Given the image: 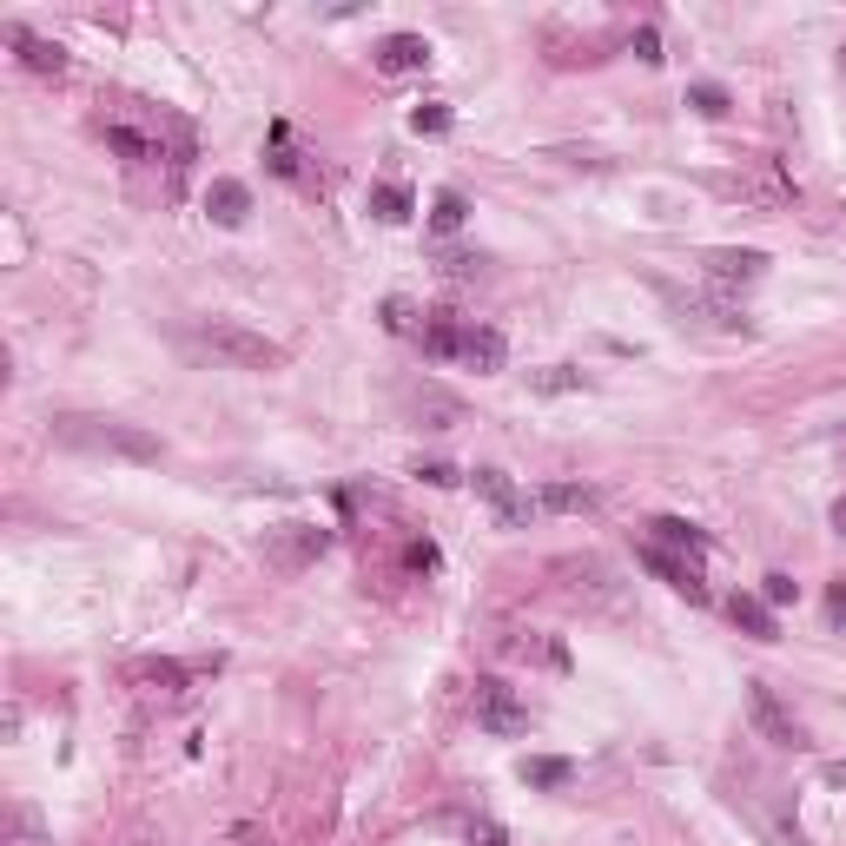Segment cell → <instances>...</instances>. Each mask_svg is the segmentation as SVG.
<instances>
[{
	"label": "cell",
	"mask_w": 846,
	"mask_h": 846,
	"mask_svg": "<svg viewBox=\"0 0 846 846\" xmlns=\"http://www.w3.org/2000/svg\"><path fill=\"white\" fill-rule=\"evenodd\" d=\"M516 774H523L529 788H569V781H576V768H569V761H556V754H536V761H523Z\"/></svg>",
	"instance_id": "obj_24"
},
{
	"label": "cell",
	"mask_w": 846,
	"mask_h": 846,
	"mask_svg": "<svg viewBox=\"0 0 846 846\" xmlns=\"http://www.w3.org/2000/svg\"><path fill=\"white\" fill-rule=\"evenodd\" d=\"M529 390L536 397H569V390H582V371L576 364H543V371H529Z\"/></svg>",
	"instance_id": "obj_21"
},
{
	"label": "cell",
	"mask_w": 846,
	"mask_h": 846,
	"mask_svg": "<svg viewBox=\"0 0 846 846\" xmlns=\"http://www.w3.org/2000/svg\"><path fill=\"white\" fill-rule=\"evenodd\" d=\"M417 476H424L430 490H457V483H463V470H450V463H417Z\"/></svg>",
	"instance_id": "obj_30"
},
{
	"label": "cell",
	"mask_w": 846,
	"mask_h": 846,
	"mask_svg": "<svg viewBox=\"0 0 846 846\" xmlns=\"http://www.w3.org/2000/svg\"><path fill=\"white\" fill-rule=\"evenodd\" d=\"M384 331H397V338H417L424 324H417V311H410L404 298H390V304H384Z\"/></svg>",
	"instance_id": "obj_29"
},
{
	"label": "cell",
	"mask_w": 846,
	"mask_h": 846,
	"mask_svg": "<svg viewBox=\"0 0 846 846\" xmlns=\"http://www.w3.org/2000/svg\"><path fill=\"white\" fill-rule=\"evenodd\" d=\"M503 357H510L503 331H490V324H470V331H463V357H457V364H470V371H503Z\"/></svg>",
	"instance_id": "obj_15"
},
{
	"label": "cell",
	"mask_w": 846,
	"mask_h": 846,
	"mask_svg": "<svg viewBox=\"0 0 846 846\" xmlns=\"http://www.w3.org/2000/svg\"><path fill=\"white\" fill-rule=\"evenodd\" d=\"M668 304L695 324H715V331H748V311L735 298H688V291H668Z\"/></svg>",
	"instance_id": "obj_10"
},
{
	"label": "cell",
	"mask_w": 846,
	"mask_h": 846,
	"mask_svg": "<svg viewBox=\"0 0 846 846\" xmlns=\"http://www.w3.org/2000/svg\"><path fill=\"white\" fill-rule=\"evenodd\" d=\"M417 417H424L430 430H457V424H463V404L443 397V390H417Z\"/></svg>",
	"instance_id": "obj_22"
},
{
	"label": "cell",
	"mask_w": 846,
	"mask_h": 846,
	"mask_svg": "<svg viewBox=\"0 0 846 846\" xmlns=\"http://www.w3.org/2000/svg\"><path fill=\"white\" fill-rule=\"evenodd\" d=\"M840 66H846V46H840Z\"/></svg>",
	"instance_id": "obj_38"
},
{
	"label": "cell",
	"mask_w": 846,
	"mask_h": 846,
	"mask_svg": "<svg viewBox=\"0 0 846 846\" xmlns=\"http://www.w3.org/2000/svg\"><path fill=\"white\" fill-rule=\"evenodd\" d=\"M761 602H768V609H788V602H801V582L774 569V576H761Z\"/></svg>",
	"instance_id": "obj_27"
},
{
	"label": "cell",
	"mask_w": 846,
	"mask_h": 846,
	"mask_svg": "<svg viewBox=\"0 0 846 846\" xmlns=\"http://www.w3.org/2000/svg\"><path fill=\"white\" fill-rule=\"evenodd\" d=\"M106 146H113L119 159H132V165H152V159H159V139H146V132H132V126H119V119L106 126Z\"/></svg>",
	"instance_id": "obj_18"
},
{
	"label": "cell",
	"mask_w": 846,
	"mask_h": 846,
	"mask_svg": "<svg viewBox=\"0 0 846 846\" xmlns=\"http://www.w3.org/2000/svg\"><path fill=\"white\" fill-rule=\"evenodd\" d=\"M635 53L655 66V60H662V33H655V26H635Z\"/></svg>",
	"instance_id": "obj_31"
},
{
	"label": "cell",
	"mask_w": 846,
	"mask_h": 846,
	"mask_svg": "<svg viewBox=\"0 0 846 846\" xmlns=\"http://www.w3.org/2000/svg\"><path fill=\"white\" fill-rule=\"evenodd\" d=\"M728 615H735V629H748L754 642H781V622H774V609H768L761 596H735Z\"/></svg>",
	"instance_id": "obj_16"
},
{
	"label": "cell",
	"mask_w": 846,
	"mask_h": 846,
	"mask_svg": "<svg viewBox=\"0 0 846 846\" xmlns=\"http://www.w3.org/2000/svg\"><path fill=\"white\" fill-rule=\"evenodd\" d=\"M205 212H212V225L238 232V225L251 218V185H245V179H212V185H205Z\"/></svg>",
	"instance_id": "obj_9"
},
{
	"label": "cell",
	"mask_w": 846,
	"mask_h": 846,
	"mask_svg": "<svg viewBox=\"0 0 846 846\" xmlns=\"http://www.w3.org/2000/svg\"><path fill=\"white\" fill-rule=\"evenodd\" d=\"M569 596H576V602H596V609H615V602H622V582H615L609 563L582 556V563H569Z\"/></svg>",
	"instance_id": "obj_8"
},
{
	"label": "cell",
	"mask_w": 846,
	"mask_h": 846,
	"mask_svg": "<svg viewBox=\"0 0 846 846\" xmlns=\"http://www.w3.org/2000/svg\"><path fill=\"white\" fill-rule=\"evenodd\" d=\"M702 271H708L715 291H741V285H761V278H768V251H735V245H721V251L702 258Z\"/></svg>",
	"instance_id": "obj_5"
},
{
	"label": "cell",
	"mask_w": 846,
	"mask_h": 846,
	"mask_svg": "<svg viewBox=\"0 0 846 846\" xmlns=\"http://www.w3.org/2000/svg\"><path fill=\"white\" fill-rule=\"evenodd\" d=\"M324 529H311V523H285L278 536H271V563H285V569H298V563H311V556H324Z\"/></svg>",
	"instance_id": "obj_12"
},
{
	"label": "cell",
	"mask_w": 846,
	"mask_h": 846,
	"mask_svg": "<svg viewBox=\"0 0 846 846\" xmlns=\"http://www.w3.org/2000/svg\"><path fill=\"white\" fill-rule=\"evenodd\" d=\"M463 218H470L463 192H437V205H430V225H437V232H463Z\"/></svg>",
	"instance_id": "obj_26"
},
{
	"label": "cell",
	"mask_w": 846,
	"mask_h": 846,
	"mask_svg": "<svg viewBox=\"0 0 846 846\" xmlns=\"http://www.w3.org/2000/svg\"><path fill=\"white\" fill-rule=\"evenodd\" d=\"M655 543H662V549H688L695 563L708 556V536H702L695 523H682V516H662V523H655Z\"/></svg>",
	"instance_id": "obj_19"
},
{
	"label": "cell",
	"mask_w": 846,
	"mask_h": 846,
	"mask_svg": "<svg viewBox=\"0 0 846 846\" xmlns=\"http://www.w3.org/2000/svg\"><path fill=\"white\" fill-rule=\"evenodd\" d=\"M199 344L212 351V357H225V364H238V371H285L291 364V351L278 344V338H265V331H245V324H199Z\"/></svg>",
	"instance_id": "obj_2"
},
{
	"label": "cell",
	"mask_w": 846,
	"mask_h": 846,
	"mask_svg": "<svg viewBox=\"0 0 846 846\" xmlns=\"http://www.w3.org/2000/svg\"><path fill=\"white\" fill-rule=\"evenodd\" d=\"M470 846H510V834H503L496 821H476V827H470Z\"/></svg>",
	"instance_id": "obj_33"
},
{
	"label": "cell",
	"mask_w": 846,
	"mask_h": 846,
	"mask_svg": "<svg viewBox=\"0 0 846 846\" xmlns=\"http://www.w3.org/2000/svg\"><path fill=\"white\" fill-rule=\"evenodd\" d=\"M410 126H417V132H450V106H443V99H424V106L410 113Z\"/></svg>",
	"instance_id": "obj_28"
},
{
	"label": "cell",
	"mask_w": 846,
	"mask_h": 846,
	"mask_svg": "<svg viewBox=\"0 0 846 846\" xmlns=\"http://www.w3.org/2000/svg\"><path fill=\"white\" fill-rule=\"evenodd\" d=\"M463 331H470V324L443 311V318H430V324L417 331V344H424V357H437V364H457V357H463Z\"/></svg>",
	"instance_id": "obj_13"
},
{
	"label": "cell",
	"mask_w": 846,
	"mask_h": 846,
	"mask_svg": "<svg viewBox=\"0 0 846 846\" xmlns=\"http://www.w3.org/2000/svg\"><path fill=\"white\" fill-rule=\"evenodd\" d=\"M536 503H543V510H563V516H589V510H596V490H589V483H543Z\"/></svg>",
	"instance_id": "obj_17"
},
{
	"label": "cell",
	"mask_w": 846,
	"mask_h": 846,
	"mask_svg": "<svg viewBox=\"0 0 846 846\" xmlns=\"http://www.w3.org/2000/svg\"><path fill=\"white\" fill-rule=\"evenodd\" d=\"M410 569H437V549L430 543H410Z\"/></svg>",
	"instance_id": "obj_35"
},
{
	"label": "cell",
	"mask_w": 846,
	"mask_h": 846,
	"mask_svg": "<svg viewBox=\"0 0 846 846\" xmlns=\"http://www.w3.org/2000/svg\"><path fill=\"white\" fill-rule=\"evenodd\" d=\"M132 682H139L146 695H185V668H179V662H139Z\"/></svg>",
	"instance_id": "obj_20"
},
{
	"label": "cell",
	"mask_w": 846,
	"mask_h": 846,
	"mask_svg": "<svg viewBox=\"0 0 846 846\" xmlns=\"http://www.w3.org/2000/svg\"><path fill=\"white\" fill-rule=\"evenodd\" d=\"M7 40L20 46V60H26L33 73H53V79L66 73V46H60V40H40V33H26V26H7Z\"/></svg>",
	"instance_id": "obj_14"
},
{
	"label": "cell",
	"mask_w": 846,
	"mask_h": 846,
	"mask_svg": "<svg viewBox=\"0 0 846 846\" xmlns=\"http://www.w3.org/2000/svg\"><path fill=\"white\" fill-rule=\"evenodd\" d=\"M476 728H490V735H529V708L516 702L510 682H476Z\"/></svg>",
	"instance_id": "obj_4"
},
{
	"label": "cell",
	"mask_w": 846,
	"mask_h": 846,
	"mask_svg": "<svg viewBox=\"0 0 846 846\" xmlns=\"http://www.w3.org/2000/svg\"><path fill=\"white\" fill-rule=\"evenodd\" d=\"M827 788H846V761H834V768H827Z\"/></svg>",
	"instance_id": "obj_36"
},
{
	"label": "cell",
	"mask_w": 846,
	"mask_h": 846,
	"mask_svg": "<svg viewBox=\"0 0 846 846\" xmlns=\"http://www.w3.org/2000/svg\"><path fill=\"white\" fill-rule=\"evenodd\" d=\"M688 106L702 113V119H721L735 99H728V86H715V79H702V86H688Z\"/></svg>",
	"instance_id": "obj_25"
},
{
	"label": "cell",
	"mask_w": 846,
	"mask_h": 846,
	"mask_svg": "<svg viewBox=\"0 0 846 846\" xmlns=\"http://www.w3.org/2000/svg\"><path fill=\"white\" fill-rule=\"evenodd\" d=\"M748 715H754V728H761V741L768 748H788V754H801L807 748V728H801V715L768 688V682H754L748 688Z\"/></svg>",
	"instance_id": "obj_3"
},
{
	"label": "cell",
	"mask_w": 846,
	"mask_h": 846,
	"mask_svg": "<svg viewBox=\"0 0 846 846\" xmlns=\"http://www.w3.org/2000/svg\"><path fill=\"white\" fill-rule=\"evenodd\" d=\"M410 205H417L410 185H377V192H371V218H384V225H404Z\"/></svg>",
	"instance_id": "obj_23"
},
{
	"label": "cell",
	"mask_w": 846,
	"mask_h": 846,
	"mask_svg": "<svg viewBox=\"0 0 846 846\" xmlns=\"http://www.w3.org/2000/svg\"><path fill=\"white\" fill-rule=\"evenodd\" d=\"M377 66L384 73H424L430 66V40L424 33H384L377 40Z\"/></svg>",
	"instance_id": "obj_11"
},
{
	"label": "cell",
	"mask_w": 846,
	"mask_h": 846,
	"mask_svg": "<svg viewBox=\"0 0 846 846\" xmlns=\"http://www.w3.org/2000/svg\"><path fill=\"white\" fill-rule=\"evenodd\" d=\"M443 271H450V278H476V271H483V258H470V251H450V258H443Z\"/></svg>",
	"instance_id": "obj_32"
},
{
	"label": "cell",
	"mask_w": 846,
	"mask_h": 846,
	"mask_svg": "<svg viewBox=\"0 0 846 846\" xmlns=\"http://www.w3.org/2000/svg\"><path fill=\"white\" fill-rule=\"evenodd\" d=\"M827 609H834V622H840V629H846V576H840V582H834V589H827Z\"/></svg>",
	"instance_id": "obj_34"
},
{
	"label": "cell",
	"mask_w": 846,
	"mask_h": 846,
	"mask_svg": "<svg viewBox=\"0 0 846 846\" xmlns=\"http://www.w3.org/2000/svg\"><path fill=\"white\" fill-rule=\"evenodd\" d=\"M470 483H476V496H490V510H496V516H503L510 529H523V523H529V516L543 510V503H536V496H523V490H516V483H510L503 470H476Z\"/></svg>",
	"instance_id": "obj_6"
},
{
	"label": "cell",
	"mask_w": 846,
	"mask_h": 846,
	"mask_svg": "<svg viewBox=\"0 0 846 846\" xmlns=\"http://www.w3.org/2000/svg\"><path fill=\"white\" fill-rule=\"evenodd\" d=\"M834 529H846V496L834 503Z\"/></svg>",
	"instance_id": "obj_37"
},
{
	"label": "cell",
	"mask_w": 846,
	"mask_h": 846,
	"mask_svg": "<svg viewBox=\"0 0 846 846\" xmlns=\"http://www.w3.org/2000/svg\"><path fill=\"white\" fill-rule=\"evenodd\" d=\"M53 437L66 450H93V457H119V463H165V443L139 424H119V417H60Z\"/></svg>",
	"instance_id": "obj_1"
},
{
	"label": "cell",
	"mask_w": 846,
	"mask_h": 846,
	"mask_svg": "<svg viewBox=\"0 0 846 846\" xmlns=\"http://www.w3.org/2000/svg\"><path fill=\"white\" fill-rule=\"evenodd\" d=\"M642 563H649V569H655L668 589H682L688 602H708V582H702V563H695V556H675V549L649 543V549H642Z\"/></svg>",
	"instance_id": "obj_7"
}]
</instances>
